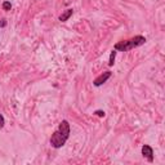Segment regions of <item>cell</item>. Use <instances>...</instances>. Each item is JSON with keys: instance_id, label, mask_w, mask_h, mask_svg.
I'll use <instances>...</instances> for the list:
<instances>
[{"instance_id": "9", "label": "cell", "mask_w": 165, "mask_h": 165, "mask_svg": "<svg viewBox=\"0 0 165 165\" xmlns=\"http://www.w3.org/2000/svg\"><path fill=\"white\" fill-rule=\"evenodd\" d=\"M4 124H5V120L3 118V115H0V128H3Z\"/></svg>"}, {"instance_id": "8", "label": "cell", "mask_w": 165, "mask_h": 165, "mask_svg": "<svg viewBox=\"0 0 165 165\" xmlns=\"http://www.w3.org/2000/svg\"><path fill=\"white\" fill-rule=\"evenodd\" d=\"M94 114L97 115V116H100V118H103V116H104V111H102V110H97Z\"/></svg>"}, {"instance_id": "5", "label": "cell", "mask_w": 165, "mask_h": 165, "mask_svg": "<svg viewBox=\"0 0 165 165\" xmlns=\"http://www.w3.org/2000/svg\"><path fill=\"white\" fill-rule=\"evenodd\" d=\"M72 13H74V10H72V9L65 10V12H63L61 16H59V21H61V22H66V21H67V19L71 17V16H72Z\"/></svg>"}, {"instance_id": "7", "label": "cell", "mask_w": 165, "mask_h": 165, "mask_svg": "<svg viewBox=\"0 0 165 165\" xmlns=\"http://www.w3.org/2000/svg\"><path fill=\"white\" fill-rule=\"evenodd\" d=\"M10 8H12V4H10L9 2H4L3 3V9L4 10H7L8 12V10H10Z\"/></svg>"}, {"instance_id": "6", "label": "cell", "mask_w": 165, "mask_h": 165, "mask_svg": "<svg viewBox=\"0 0 165 165\" xmlns=\"http://www.w3.org/2000/svg\"><path fill=\"white\" fill-rule=\"evenodd\" d=\"M115 57H116V51H112L110 54V61H108V66H114L115 63Z\"/></svg>"}, {"instance_id": "2", "label": "cell", "mask_w": 165, "mask_h": 165, "mask_svg": "<svg viewBox=\"0 0 165 165\" xmlns=\"http://www.w3.org/2000/svg\"><path fill=\"white\" fill-rule=\"evenodd\" d=\"M146 43V37L143 36H134L129 40H125V41H120L115 45V51H120V52H128L130 49L137 48V47H141Z\"/></svg>"}, {"instance_id": "1", "label": "cell", "mask_w": 165, "mask_h": 165, "mask_svg": "<svg viewBox=\"0 0 165 165\" xmlns=\"http://www.w3.org/2000/svg\"><path fill=\"white\" fill-rule=\"evenodd\" d=\"M70 137V124L67 120H62L58 125V129L51 137V145L54 148H61L65 146Z\"/></svg>"}, {"instance_id": "3", "label": "cell", "mask_w": 165, "mask_h": 165, "mask_svg": "<svg viewBox=\"0 0 165 165\" xmlns=\"http://www.w3.org/2000/svg\"><path fill=\"white\" fill-rule=\"evenodd\" d=\"M111 71H106V72H103L102 75H100V76H98V78L94 80V81H93V84H94L96 86H101L102 84H103V82H106L110 78H111Z\"/></svg>"}, {"instance_id": "10", "label": "cell", "mask_w": 165, "mask_h": 165, "mask_svg": "<svg viewBox=\"0 0 165 165\" xmlns=\"http://www.w3.org/2000/svg\"><path fill=\"white\" fill-rule=\"evenodd\" d=\"M5 25H7V21H5V19H2V22H0V27H4Z\"/></svg>"}, {"instance_id": "4", "label": "cell", "mask_w": 165, "mask_h": 165, "mask_svg": "<svg viewBox=\"0 0 165 165\" xmlns=\"http://www.w3.org/2000/svg\"><path fill=\"white\" fill-rule=\"evenodd\" d=\"M142 155H143V157H146L150 163L153 161V150H152V147H150L148 145H145L142 147Z\"/></svg>"}]
</instances>
